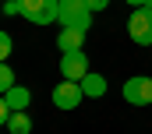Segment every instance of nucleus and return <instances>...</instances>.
<instances>
[{"instance_id": "1", "label": "nucleus", "mask_w": 152, "mask_h": 134, "mask_svg": "<svg viewBox=\"0 0 152 134\" xmlns=\"http://www.w3.org/2000/svg\"><path fill=\"white\" fill-rule=\"evenodd\" d=\"M57 21H60V28H81V32H88V25H92V11L85 7V0H60Z\"/></svg>"}, {"instance_id": "2", "label": "nucleus", "mask_w": 152, "mask_h": 134, "mask_svg": "<svg viewBox=\"0 0 152 134\" xmlns=\"http://www.w3.org/2000/svg\"><path fill=\"white\" fill-rule=\"evenodd\" d=\"M127 35L138 46H152V4L134 7V14L127 18Z\"/></svg>"}, {"instance_id": "3", "label": "nucleus", "mask_w": 152, "mask_h": 134, "mask_svg": "<svg viewBox=\"0 0 152 134\" xmlns=\"http://www.w3.org/2000/svg\"><path fill=\"white\" fill-rule=\"evenodd\" d=\"M57 11H60V0H21V18L32 25L57 21Z\"/></svg>"}, {"instance_id": "4", "label": "nucleus", "mask_w": 152, "mask_h": 134, "mask_svg": "<svg viewBox=\"0 0 152 134\" xmlns=\"http://www.w3.org/2000/svg\"><path fill=\"white\" fill-rule=\"evenodd\" d=\"M60 74H64V81H81V78L88 74V57H85V50L60 53Z\"/></svg>"}, {"instance_id": "5", "label": "nucleus", "mask_w": 152, "mask_h": 134, "mask_svg": "<svg viewBox=\"0 0 152 134\" xmlns=\"http://www.w3.org/2000/svg\"><path fill=\"white\" fill-rule=\"evenodd\" d=\"M124 99L134 102V106H152V78H145V74L127 78L124 81Z\"/></svg>"}, {"instance_id": "6", "label": "nucleus", "mask_w": 152, "mask_h": 134, "mask_svg": "<svg viewBox=\"0 0 152 134\" xmlns=\"http://www.w3.org/2000/svg\"><path fill=\"white\" fill-rule=\"evenodd\" d=\"M81 99H85V92H81L78 81H60L53 88V106L57 109H75V106H81Z\"/></svg>"}, {"instance_id": "7", "label": "nucleus", "mask_w": 152, "mask_h": 134, "mask_svg": "<svg viewBox=\"0 0 152 134\" xmlns=\"http://www.w3.org/2000/svg\"><path fill=\"white\" fill-rule=\"evenodd\" d=\"M4 102H7V109H11V113H25V109H28V102H32V92H28L25 85H14V88L4 95Z\"/></svg>"}, {"instance_id": "8", "label": "nucleus", "mask_w": 152, "mask_h": 134, "mask_svg": "<svg viewBox=\"0 0 152 134\" xmlns=\"http://www.w3.org/2000/svg\"><path fill=\"white\" fill-rule=\"evenodd\" d=\"M78 85H81V92H85V95H92V99L106 95V78H103V74H92V71H88Z\"/></svg>"}, {"instance_id": "9", "label": "nucleus", "mask_w": 152, "mask_h": 134, "mask_svg": "<svg viewBox=\"0 0 152 134\" xmlns=\"http://www.w3.org/2000/svg\"><path fill=\"white\" fill-rule=\"evenodd\" d=\"M81 42H85V32H81V28H60V35H57V46H60L64 53L81 50Z\"/></svg>"}, {"instance_id": "10", "label": "nucleus", "mask_w": 152, "mask_h": 134, "mask_svg": "<svg viewBox=\"0 0 152 134\" xmlns=\"http://www.w3.org/2000/svg\"><path fill=\"white\" fill-rule=\"evenodd\" d=\"M7 131H11V134H32V120H28V113H11Z\"/></svg>"}, {"instance_id": "11", "label": "nucleus", "mask_w": 152, "mask_h": 134, "mask_svg": "<svg viewBox=\"0 0 152 134\" xmlns=\"http://www.w3.org/2000/svg\"><path fill=\"white\" fill-rule=\"evenodd\" d=\"M14 85H18V81H14V71H11L7 64H0V95H7Z\"/></svg>"}, {"instance_id": "12", "label": "nucleus", "mask_w": 152, "mask_h": 134, "mask_svg": "<svg viewBox=\"0 0 152 134\" xmlns=\"http://www.w3.org/2000/svg\"><path fill=\"white\" fill-rule=\"evenodd\" d=\"M11 50H14V42H11V35L0 32V64H7V57H11Z\"/></svg>"}, {"instance_id": "13", "label": "nucleus", "mask_w": 152, "mask_h": 134, "mask_svg": "<svg viewBox=\"0 0 152 134\" xmlns=\"http://www.w3.org/2000/svg\"><path fill=\"white\" fill-rule=\"evenodd\" d=\"M4 14H7V18L21 14V0H4Z\"/></svg>"}, {"instance_id": "14", "label": "nucleus", "mask_w": 152, "mask_h": 134, "mask_svg": "<svg viewBox=\"0 0 152 134\" xmlns=\"http://www.w3.org/2000/svg\"><path fill=\"white\" fill-rule=\"evenodd\" d=\"M85 7L96 14V11H106V7H110V0H85Z\"/></svg>"}, {"instance_id": "15", "label": "nucleus", "mask_w": 152, "mask_h": 134, "mask_svg": "<svg viewBox=\"0 0 152 134\" xmlns=\"http://www.w3.org/2000/svg\"><path fill=\"white\" fill-rule=\"evenodd\" d=\"M7 120H11V109H7L4 95H0V127H7Z\"/></svg>"}, {"instance_id": "16", "label": "nucleus", "mask_w": 152, "mask_h": 134, "mask_svg": "<svg viewBox=\"0 0 152 134\" xmlns=\"http://www.w3.org/2000/svg\"><path fill=\"white\" fill-rule=\"evenodd\" d=\"M131 7H145V4H152V0H127Z\"/></svg>"}]
</instances>
